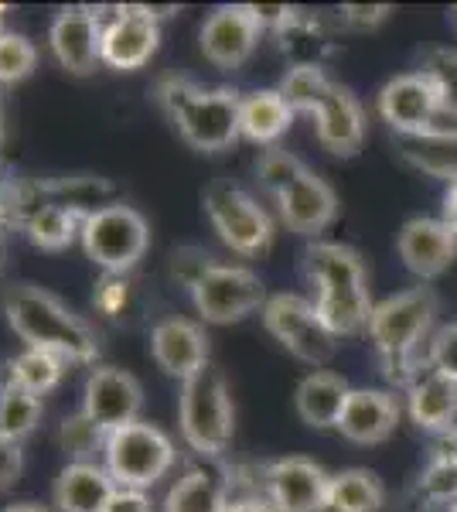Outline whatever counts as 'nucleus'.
Returning <instances> with one entry per match:
<instances>
[{
	"label": "nucleus",
	"mask_w": 457,
	"mask_h": 512,
	"mask_svg": "<svg viewBox=\"0 0 457 512\" xmlns=\"http://www.w3.org/2000/svg\"><path fill=\"white\" fill-rule=\"evenodd\" d=\"M437 311L440 301L434 287L423 284L376 301L365 335H369L372 349H376L382 376L393 386H410L420 369L427 366L423 345L434 338Z\"/></svg>",
	"instance_id": "1"
},
{
	"label": "nucleus",
	"mask_w": 457,
	"mask_h": 512,
	"mask_svg": "<svg viewBox=\"0 0 457 512\" xmlns=\"http://www.w3.org/2000/svg\"><path fill=\"white\" fill-rule=\"evenodd\" d=\"M4 315L14 335L28 349L52 352L69 366L96 362L99 338L79 315H72L55 294L41 291L35 284H14L4 294Z\"/></svg>",
	"instance_id": "2"
},
{
	"label": "nucleus",
	"mask_w": 457,
	"mask_h": 512,
	"mask_svg": "<svg viewBox=\"0 0 457 512\" xmlns=\"http://www.w3.org/2000/svg\"><path fill=\"white\" fill-rule=\"evenodd\" d=\"M178 424L181 437L198 458H222L236 434V407L226 376L215 366L198 369L181 383L178 396Z\"/></svg>",
	"instance_id": "3"
},
{
	"label": "nucleus",
	"mask_w": 457,
	"mask_h": 512,
	"mask_svg": "<svg viewBox=\"0 0 457 512\" xmlns=\"http://www.w3.org/2000/svg\"><path fill=\"white\" fill-rule=\"evenodd\" d=\"M174 458L178 451H174L171 437L144 420L106 434L103 468L120 489H151L174 468Z\"/></svg>",
	"instance_id": "4"
},
{
	"label": "nucleus",
	"mask_w": 457,
	"mask_h": 512,
	"mask_svg": "<svg viewBox=\"0 0 457 512\" xmlns=\"http://www.w3.org/2000/svg\"><path fill=\"white\" fill-rule=\"evenodd\" d=\"M82 250L103 274L127 277L151 246V226L134 205L116 202L82 222Z\"/></svg>",
	"instance_id": "5"
},
{
	"label": "nucleus",
	"mask_w": 457,
	"mask_h": 512,
	"mask_svg": "<svg viewBox=\"0 0 457 512\" xmlns=\"http://www.w3.org/2000/svg\"><path fill=\"white\" fill-rule=\"evenodd\" d=\"M263 325L294 359L307 362L311 369H324L331 355L338 352V338L328 332L314 301L301 294H270L263 304Z\"/></svg>",
	"instance_id": "6"
},
{
	"label": "nucleus",
	"mask_w": 457,
	"mask_h": 512,
	"mask_svg": "<svg viewBox=\"0 0 457 512\" xmlns=\"http://www.w3.org/2000/svg\"><path fill=\"white\" fill-rule=\"evenodd\" d=\"M205 212L232 253L256 256L273 243V222L267 209L232 181H215L205 188Z\"/></svg>",
	"instance_id": "7"
},
{
	"label": "nucleus",
	"mask_w": 457,
	"mask_h": 512,
	"mask_svg": "<svg viewBox=\"0 0 457 512\" xmlns=\"http://www.w3.org/2000/svg\"><path fill=\"white\" fill-rule=\"evenodd\" d=\"M191 301L195 311L209 325H232L243 321L253 311H263L267 304V287L260 274L239 263H215V267L191 287Z\"/></svg>",
	"instance_id": "8"
},
{
	"label": "nucleus",
	"mask_w": 457,
	"mask_h": 512,
	"mask_svg": "<svg viewBox=\"0 0 457 512\" xmlns=\"http://www.w3.org/2000/svg\"><path fill=\"white\" fill-rule=\"evenodd\" d=\"M239 106H243V93L229 86L198 89L195 99L171 123L195 151L219 154L239 140Z\"/></svg>",
	"instance_id": "9"
},
{
	"label": "nucleus",
	"mask_w": 457,
	"mask_h": 512,
	"mask_svg": "<svg viewBox=\"0 0 457 512\" xmlns=\"http://www.w3.org/2000/svg\"><path fill=\"white\" fill-rule=\"evenodd\" d=\"M99 7L103 18V62L116 72H137L154 59L157 45H161V28H157V14L151 7Z\"/></svg>",
	"instance_id": "10"
},
{
	"label": "nucleus",
	"mask_w": 457,
	"mask_h": 512,
	"mask_svg": "<svg viewBox=\"0 0 457 512\" xmlns=\"http://www.w3.org/2000/svg\"><path fill=\"white\" fill-rule=\"evenodd\" d=\"M331 475L318 461L290 454L263 468V499L277 512H328Z\"/></svg>",
	"instance_id": "11"
},
{
	"label": "nucleus",
	"mask_w": 457,
	"mask_h": 512,
	"mask_svg": "<svg viewBox=\"0 0 457 512\" xmlns=\"http://www.w3.org/2000/svg\"><path fill=\"white\" fill-rule=\"evenodd\" d=\"M140 407H144V390L127 369L116 366H96L86 376L82 386V414H86L99 431L113 434L120 427L140 420Z\"/></svg>",
	"instance_id": "12"
},
{
	"label": "nucleus",
	"mask_w": 457,
	"mask_h": 512,
	"mask_svg": "<svg viewBox=\"0 0 457 512\" xmlns=\"http://www.w3.org/2000/svg\"><path fill=\"white\" fill-rule=\"evenodd\" d=\"M376 106H379L382 123H389V130H393L396 137L427 134V130L437 127V117H444L434 86H430L420 69L389 79L386 86L379 89Z\"/></svg>",
	"instance_id": "13"
},
{
	"label": "nucleus",
	"mask_w": 457,
	"mask_h": 512,
	"mask_svg": "<svg viewBox=\"0 0 457 512\" xmlns=\"http://www.w3.org/2000/svg\"><path fill=\"white\" fill-rule=\"evenodd\" d=\"M48 45L62 69L89 76L103 62V18L99 7H62L48 28Z\"/></svg>",
	"instance_id": "14"
},
{
	"label": "nucleus",
	"mask_w": 457,
	"mask_h": 512,
	"mask_svg": "<svg viewBox=\"0 0 457 512\" xmlns=\"http://www.w3.org/2000/svg\"><path fill=\"white\" fill-rule=\"evenodd\" d=\"M198 45L215 69H243L260 45V28L249 18L246 4H222L205 18L202 31H198Z\"/></svg>",
	"instance_id": "15"
},
{
	"label": "nucleus",
	"mask_w": 457,
	"mask_h": 512,
	"mask_svg": "<svg viewBox=\"0 0 457 512\" xmlns=\"http://www.w3.org/2000/svg\"><path fill=\"white\" fill-rule=\"evenodd\" d=\"M396 250H400L403 267L420 277V284H427L447 274V267L457 260V236L444 219L417 216L400 229Z\"/></svg>",
	"instance_id": "16"
},
{
	"label": "nucleus",
	"mask_w": 457,
	"mask_h": 512,
	"mask_svg": "<svg viewBox=\"0 0 457 512\" xmlns=\"http://www.w3.org/2000/svg\"><path fill=\"white\" fill-rule=\"evenodd\" d=\"M277 209H280V222H284L290 233L307 236L314 243L338 219V195L328 181L307 168L284 195H277Z\"/></svg>",
	"instance_id": "17"
},
{
	"label": "nucleus",
	"mask_w": 457,
	"mask_h": 512,
	"mask_svg": "<svg viewBox=\"0 0 457 512\" xmlns=\"http://www.w3.org/2000/svg\"><path fill=\"white\" fill-rule=\"evenodd\" d=\"M314 134L318 144L335 158H355L365 144V110L359 96L342 82H331L328 96L314 113Z\"/></svg>",
	"instance_id": "18"
},
{
	"label": "nucleus",
	"mask_w": 457,
	"mask_h": 512,
	"mask_svg": "<svg viewBox=\"0 0 457 512\" xmlns=\"http://www.w3.org/2000/svg\"><path fill=\"white\" fill-rule=\"evenodd\" d=\"M232 502V468L219 458H198L164 495V512H226Z\"/></svg>",
	"instance_id": "19"
},
{
	"label": "nucleus",
	"mask_w": 457,
	"mask_h": 512,
	"mask_svg": "<svg viewBox=\"0 0 457 512\" xmlns=\"http://www.w3.org/2000/svg\"><path fill=\"white\" fill-rule=\"evenodd\" d=\"M151 355L164 373L185 383L209 366V335L198 321L164 318L151 328Z\"/></svg>",
	"instance_id": "20"
},
{
	"label": "nucleus",
	"mask_w": 457,
	"mask_h": 512,
	"mask_svg": "<svg viewBox=\"0 0 457 512\" xmlns=\"http://www.w3.org/2000/svg\"><path fill=\"white\" fill-rule=\"evenodd\" d=\"M403 417L400 396L389 390H352L345 414L338 420V434L352 444H382L396 434Z\"/></svg>",
	"instance_id": "21"
},
{
	"label": "nucleus",
	"mask_w": 457,
	"mask_h": 512,
	"mask_svg": "<svg viewBox=\"0 0 457 512\" xmlns=\"http://www.w3.org/2000/svg\"><path fill=\"white\" fill-rule=\"evenodd\" d=\"M406 414L427 434H447L457 427V383L423 366L406 386Z\"/></svg>",
	"instance_id": "22"
},
{
	"label": "nucleus",
	"mask_w": 457,
	"mask_h": 512,
	"mask_svg": "<svg viewBox=\"0 0 457 512\" xmlns=\"http://www.w3.org/2000/svg\"><path fill=\"white\" fill-rule=\"evenodd\" d=\"M304 277L318 294L342 291V287H369L362 253L345 243H328V239H314L304 250Z\"/></svg>",
	"instance_id": "23"
},
{
	"label": "nucleus",
	"mask_w": 457,
	"mask_h": 512,
	"mask_svg": "<svg viewBox=\"0 0 457 512\" xmlns=\"http://www.w3.org/2000/svg\"><path fill=\"white\" fill-rule=\"evenodd\" d=\"M348 396H352V386L345 383V376L331 373V369H314V373H307L297 383L294 393L297 417L307 427H314V431H328V427L338 431V420L345 414Z\"/></svg>",
	"instance_id": "24"
},
{
	"label": "nucleus",
	"mask_w": 457,
	"mask_h": 512,
	"mask_svg": "<svg viewBox=\"0 0 457 512\" xmlns=\"http://www.w3.org/2000/svg\"><path fill=\"white\" fill-rule=\"evenodd\" d=\"M116 482L96 461H69L55 478V506L58 512H106Z\"/></svg>",
	"instance_id": "25"
},
{
	"label": "nucleus",
	"mask_w": 457,
	"mask_h": 512,
	"mask_svg": "<svg viewBox=\"0 0 457 512\" xmlns=\"http://www.w3.org/2000/svg\"><path fill=\"white\" fill-rule=\"evenodd\" d=\"M273 41H277L280 55L287 59L290 69H321L324 59L331 55V48H335L328 24H324L318 14L301 11V7H297L294 18L273 35Z\"/></svg>",
	"instance_id": "26"
},
{
	"label": "nucleus",
	"mask_w": 457,
	"mask_h": 512,
	"mask_svg": "<svg viewBox=\"0 0 457 512\" xmlns=\"http://www.w3.org/2000/svg\"><path fill=\"white\" fill-rule=\"evenodd\" d=\"M396 154L420 175L440 178L447 185L457 181V127H434L427 134L396 137Z\"/></svg>",
	"instance_id": "27"
},
{
	"label": "nucleus",
	"mask_w": 457,
	"mask_h": 512,
	"mask_svg": "<svg viewBox=\"0 0 457 512\" xmlns=\"http://www.w3.org/2000/svg\"><path fill=\"white\" fill-rule=\"evenodd\" d=\"M294 117L297 113L287 106L280 89H253V93L243 96V106H239V137L273 147L290 130Z\"/></svg>",
	"instance_id": "28"
},
{
	"label": "nucleus",
	"mask_w": 457,
	"mask_h": 512,
	"mask_svg": "<svg viewBox=\"0 0 457 512\" xmlns=\"http://www.w3.org/2000/svg\"><path fill=\"white\" fill-rule=\"evenodd\" d=\"M314 308H318V315L331 335L352 338L365 335L376 304L369 297V287H342V291H321L314 297Z\"/></svg>",
	"instance_id": "29"
},
{
	"label": "nucleus",
	"mask_w": 457,
	"mask_h": 512,
	"mask_svg": "<svg viewBox=\"0 0 457 512\" xmlns=\"http://www.w3.org/2000/svg\"><path fill=\"white\" fill-rule=\"evenodd\" d=\"M48 202L58 209L76 212L79 219H89L96 212L116 205V185L99 175H72V178H48L45 181Z\"/></svg>",
	"instance_id": "30"
},
{
	"label": "nucleus",
	"mask_w": 457,
	"mask_h": 512,
	"mask_svg": "<svg viewBox=\"0 0 457 512\" xmlns=\"http://www.w3.org/2000/svg\"><path fill=\"white\" fill-rule=\"evenodd\" d=\"M386 506V485L369 468H345L331 475L328 512H379Z\"/></svg>",
	"instance_id": "31"
},
{
	"label": "nucleus",
	"mask_w": 457,
	"mask_h": 512,
	"mask_svg": "<svg viewBox=\"0 0 457 512\" xmlns=\"http://www.w3.org/2000/svg\"><path fill=\"white\" fill-rule=\"evenodd\" d=\"M65 369H69V362L58 359L52 352L24 349L4 366V383L21 386V390H28L35 396H45L48 390H55V386L62 383Z\"/></svg>",
	"instance_id": "32"
},
{
	"label": "nucleus",
	"mask_w": 457,
	"mask_h": 512,
	"mask_svg": "<svg viewBox=\"0 0 457 512\" xmlns=\"http://www.w3.org/2000/svg\"><path fill=\"white\" fill-rule=\"evenodd\" d=\"M457 502V465L447 458L430 454V465L417 475V482L406 492V506L413 512H430L447 506L451 509Z\"/></svg>",
	"instance_id": "33"
},
{
	"label": "nucleus",
	"mask_w": 457,
	"mask_h": 512,
	"mask_svg": "<svg viewBox=\"0 0 457 512\" xmlns=\"http://www.w3.org/2000/svg\"><path fill=\"white\" fill-rule=\"evenodd\" d=\"M82 222L86 219H79L76 212L48 205V209H41L38 216L21 229V233L28 236L31 246H38V250L58 253V250H65V246H72L76 236H82Z\"/></svg>",
	"instance_id": "34"
},
{
	"label": "nucleus",
	"mask_w": 457,
	"mask_h": 512,
	"mask_svg": "<svg viewBox=\"0 0 457 512\" xmlns=\"http://www.w3.org/2000/svg\"><path fill=\"white\" fill-rule=\"evenodd\" d=\"M38 424H41V396L11 383L0 386V437H11V441L21 444L28 434H35Z\"/></svg>",
	"instance_id": "35"
},
{
	"label": "nucleus",
	"mask_w": 457,
	"mask_h": 512,
	"mask_svg": "<svg viewBox=\"0 0 457 512\" xmlns=\"http://www.w3.org/2000/svg\"><path fill=\"white\" fill-rule=\"evenodd\" d=\"M420 72L434 86L440 113L457 120V48H430L420 62Z\"/></svg>",
	"instance_id": "36"
},
{
	"label": "nucleus",
	"mask_w": 457,
	"mask_h": 512,
	"mask_svg": "<svg viewBox=\"0 0 457 512\" xmlns=\"http://www.w3.org/2000/svg\"><path fill=\"white\" fill-rule=\"evenodd\" d=\"M280 96L287 99V106L294 113H318L331 89V79L324 76V69H287V76L280 79Z\"/></svg>",
	"instance_id": "37"
},
{
	"label": "nucleus",
	"mask_w": 457,
	"mask_h": 512,
	"mask_svg": "<svg viewBox=\"0 0 457 512\" xmlns=\"http://www.w3.org/2000/svg\"><path fill=\"white\" fill-rule=\"evenodd\" d=\"M58 444L69 454V461H93L96 454L106 451V431H99L93 420L79 410L58 427Z\"/></svg>",
	"instance_id": "38"
},
{
	"label": "nucleus",
	"mask_w": 457,
	"mask_h": 512,
	"mask_svg": "<svg viewBox=\"0 0 457 512\" xmlns=\"http://www.w3.org/2000/svg\"><path fill=\"white\" fill-rule=\"evenodd\" d=\"M304 171H307V164L297 158V154L284 151V147H267V151L260 154V161H256V178H260V185L267 188L273 198L284 195Z\"/></svg>",
	"instance_id": "39"
},
{
	"label": "nucleus",
	"mask_w": 457,
	"mask_h": 512,
	"mask_svg": "<svg viewBox=\"0 0 457 512\" xmlns=\"http://www.w3.org/2000/svg\"><path fill=\"white\" fill-rule=\"evenodd\" d=\"M38 65V48L18 31H4L0 35V86H14V82L28 79Z\"/></svg>",
	"instance_id": "40"
},
{
	"label": "nucleus",
	"mask_w": 457,
	"mask_h": 512,
	"mask_svg": "<svg viewBox=\"0 0 457 512\" xmlns=\"http://www.w3.org/2000/svg\"><path fill=\"white\" fill-rule=\"evenodd\" d=\"M215 256L209 250H198V246H178V250L171 253V277L178 280L181 287H195L198 280H202L209 270L215 267Z\"/></svg>",
	"instance_id": "41"
},
{
	"label": "nucleus",
	"mask_w": 457,
	"mask_h": 512,
	"mask_svg": "<svg viewBox=\"0 0 457 512\" xmlns=\"http://www.w3.org/2000/svg\"><path fill=\"white\" fill-rule=\"evenodd\" d=\"M130 297H134V287H130V280H127V277L106 274V277L96 284L93 304H96L99 311H103L106 318H127Z\"/></svg>",
	"instance_id": "42"
},
{
	"label": "nucleus",
	"mask_w": 457,
	"mask_h": 512,
	"mask_svg": "<svg viewBox=\"0 0 457 512\" xmlns=\"http://www.w3.org/2000/svg\"><path fill=\"white\" fill-rule=\"evenodd\" d=\"M427 366L457 383V321L434 332L427 349Z\"/></svg>",
	"instance_id": "43"
},
{
	"label": "nucleus",
	"mask_w": 457,
	"mask_h": 512,
	"mask_svg": "<svg viewBox=\"0 0 457 512\" xmlns=\"http://www.w3.org/2000/svg\"><path fill=\"white\" fill-rule=\"evenodd\" d=\"M198 82H191V79H185V76H168V79H161L157 82V103L164 106V113L174 120L178 117L181 110L195 99V93H198Z\"/></svg>",
	"instance_id": "44"
},
{
	"label": "nucleus",
	"mask_w": 457,
	"mask_h": 512,
	"mask_svg": "<svg viewBox=\"0 0 457 512\" xmlns=\"http://www.w3.org/2000/svg\"><path fill=\"white\" fill-rule=\"evenodd\" d=\"M389 14H393L389 4H345L342 11H338V18H342L348 31H372V28H379Z\"/></svg>",
	"instance_id": "45"
},
{
	"label": "nucleus",
	"mask_w": 457,
	"mask_h": 512,
	"mask_svg": "<svg viewBox=\"0 0 457 512\" xmlns=\"http://www.w3.org/2000/svg\"><path fill=\"white\" fill-rule=\"evenodd\" d=\"M249 18H253V24L260 28V35H277L284 24L294 18L297 7H287V4H246Z\"/></svg>",
	"instance_id": "46"
},
{
	"label": "nucleus",
	"mask_w": 457,
	"mask_h": 512,
	"mask_svg": "<svg viewBox=\"0 0 457 512\" xmlns=\"http://www.w3.org/2000/svg\"><path fill=\"white\" fill-rule=\"evenodd\" d=\"M24 472V451L18 441L0 437V492H7Z\"/></svg>",
	"instance_id": "47"
},
{
	"label": "nucleus",
	"mask_w": 457,
	"mask_h": 512,
	"mask_svg": "<svg viewBox=\"0 0 457 512\" xmlns=\"http://www.w3.org/2000/svg\"><path fill=\"white\" fill-rule=\"evenodd\" d=\"M106 512H151V499L140 489H120L116 485L113 499L106 502Z\"/></svg>",
	"instance_id": "48"
},
{
	"label": "nucleus",
	"mask_w": 457,
	"mask_h": 512,
	"mask_svg": "<svg viewBox=\"0 0 457 512\" xmlns=\"http://www.w3.org/2000/svg\"><path fill=\"white\" fill-rule=\"evenodd\" d=\"M226 512H277V509L267 499H260V495H243V499H232Z\"/></svg>",
	"instance_id": "49"
},
{
	"label": "nucleus",
	"mask_w": 457,
	"mask_h": 512,
	"mask_svg": "<svg viewBox=\"0 0 457 512\" xmlns=\"http://www.w3.org/2000/svg\"><path fill=\"white\" fill-rule=\"evenodd\" d=\"M437 454V458H447V461H454L457 465V427L454 431H447V434H437L434 437V448H430Z\"/></svg>",
	"instance_id": "50"
},
{
	"label": "nucleus",
	"mask_w": 457,
	"mask_h": 512,
	"mask_svg": "<svg viewBox=\"0 0 457 512\" xmlns=\"http://www.w3.org/2000/svg\"><path fill=\"white\" fill-rule=\"evenodd\" d=\"M447 222V226L457 233V181L454 185H447V192H444V216H440Z\"/></svg>",
	"instance_id": "51"
},
{
	"label": "nucleus",
	"mask_w": 457,
	"mask_h": 512,
	"mask_svg": "<svg viewBox=\"0 0 457 512\" xmlns=\"http://www.w3.org/2000/svg\"><path fill=\"white\" fill-rule=\"evenodd\" d=\"M11 185H14V175L7 171V164L0 161V202H4V195L11 192Z\"/></svg>",
	"instance_id": "52"
},
{
	"label": "nucleus",
	"mask_w": 457,
	"mask_h": 512,
	"mask_svg": "<svg viewBox=\"0 0 457 512\" xmlns=\"http://www.w3.org/2000/svg\"><path fill=\"white\" fill-rule=\"evenodd\" d=\"M0 512H48L45 506H38V502H14V506L0 509Z\"/></svg>",
	"instance_id": "53"
},
{
	"label": "nucleus",
	"mask_w": 457,
	"mask_h": 512,
	"mask_svg": "<svg viewBox=\"0 0 457 512\" xmlns=\"http://www.w3.org/2000/svg\"><path fill=\"white\" fill-rule=\"evenodd\" d=\"M7 216H4V209H0V267H4V233H7Z\"/></svg>",
	"instance_id": "54"
},
{
	"label": "nucleus",
	"mask_w": 457,
	"mask_h": 512,
	"mask_svg": "<svg viewBox=\"0 0 457 512\" xmlns=\"http://www.w3.org/2000/svg\"><path fill=\"white\" fill-rule=\"evenodd\" d=\"M0 144H4V96H0Z\"/></svg>",
	"instance_id": "55"
},
{
	"label": "nucleus",
	"mask_w": 457,
	"mask_h": 512,
	"mask_svg": "<svg viewBox=\"0 0 457 512\" xmlns=\"http://www.w3.org/2000/svg\"><path fill=\"white\" fill-rule=\"evenodd\" d=\"M4 14H7V7L0 4V35H4Z\"/></svg>",
	"instance_id": "56"
},
{
	"label": "nucleus",
	"mask_w": 457,
	"mask_h": 512,
	"mask_svg": "<svg viewBox=\"0 0 457 512\" xmlns=\"http://www.w3.org/2000/svg\"><path fill=\"white\" fill-rule=\"evenodd\" d=\"M451 24H454V28H457V7H454V11H451Z\"/></svg>",
	"instance_id": "57"
},
{
	"label": "nucleus",
	"mask_w": 457,
	"mask_h": 512,
	"mask_svg": "<svg viewBox=\"0 0 457 512\" xmlns=\"http://www.w3.org/2000/svg\"><path fill=\"white\" fill-rule=\"evenodd\" d=\"M447 512H457V502H454V506H451V509H447Z\"/></svg>",
	"instance_id": "58"
},
{
	"label": "nucleus",
	"mask_w": 457,
	"mask_h": 512,
	"mask_svg": "<svg viewBox=\"0 0 457 512\" xmlns=\"http://www.w3.org/2000/svg\"><path fill=\"white\" fill-rule=\"evenodd\" d=\"M454 236H457V233H454Z\"/></svg>",
	"instance_id": "59"
}]
</instances>
